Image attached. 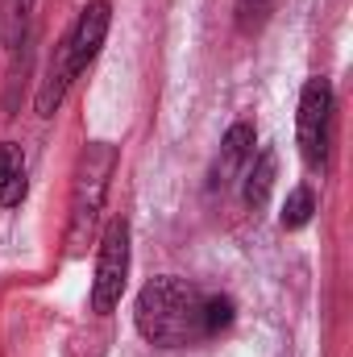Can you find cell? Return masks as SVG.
Wrapping results in <instances>:
<instances>
[{
  "label": "cell",
  "mask_w": 353,
  "mask_h": 357,
  "mask_svg": "<svg viewBox=\"0 0 353 357\" xmlns=\"http://www.w3.org/2000/svg\"><path fill=\"white\" fill-rule=\"evenodd\" d=\"M200 307H204V295L183 282V278H150L142 291H137V307H133V320H137V333L158 345V349H179V345H191L204 337V324H200Z\"/></svg>",
  "instance_id": "6da1fadb"
},
{
  "label": "cell",
  "mask_w": 353,
  "mask_h": 357,
  "mask_svg": "<svg viewBox=\"0 0 353 357\" xmlns=\"http://www.w3.org/2000/svg\"><path fill=\"white\" fill-rule=\"evenodd\" d=\"M112 171H117V146L112 142H88L75 175H71V204H67V254L80 258L91 245L96 229H100V212L112 187Z\"/></svg>",
  "instance_id": "7a4b0ae2"
},
{
  "label": "cell",
  "mask_w": 353,
  "mask_h": 357,
  "mask_svg": "<svg viewBox=\"0 0 353 357\" xmlns=\"http://www.w3.org/2000/svg\"><path fill=\"white\" fill-rule=\"evenodd\" d=\"M333 84L324 75L308 79L303 96H299V150L303 162L312 171L329 167V150H333Z\"/></svg>",
  "instance_id": "3957f363"
},
{
  "label": "cell",
  "mask_w": 353,
  "mask_h": 357,
  "mask_svg": "<svg viewBox=\"0 0 353 357\" xmlns=\"http://www.w3.org/2000/svg\"><path fill=\"white\" fill-rule=\"evenodd\" d=\"M125 278H129V225H125V216H117V220H108L100 250H96V278H91V312L96 316H108L121 303Z\"/></svg>",
  "instance_id": "277c9868"
},
{
  "label": "cell",
  "mask_w": 353,
  "mask_h": 357,
  "mask_svg": "<svg viewBox=\"0 0 353 357\" xmlns=\"http://www.w3.org/2000/svg\"><path fill=\"white\" fill-rule=\"evenodd\" d=\"M108 21H112V8H108L104 0H91L88 8L75 17V25H71V33H67V54H71L75 75H80L91 59L100 54L104 33H108Z\"/></svg>",
  "instance_id": "5b68a950"
},
{
  "label": "cell",
  "mask_w": 353,
  "mask_h": 357,
  "mask_svg": "<svg viewBox=\"0 0 353 357\" xmlns=\"http://www.w3.org/2000/svg\"><path fill=\"white\" fill-rule=\"evenodd\" d=\"M254 142H258L254 125H250V121H237V125L225 133V142H220V158H216V175H212V183H229L237 171H246L250 158H254Z\"/></svg>",
  "instance_id": "8992f818"
},
{
  "label": "cell",
  "mask_w": 353,
  "mask_h": 357,
  "mask_svg": "<svg viewBox=\"0 0 353 357\" xmlns=\"http://www.w3.org/2000/svg\"><path fill=\"white\" fill-rule=\"evenodd\" d=\"M75 79V67H71V54H67V38L54 46L50 54V67H46V79L38 88V116H54V108L63 104V96Z\"/></svg>",
  "instance_id": "52a82bcc"
},
{
  "label": "cell",
  "mask_w": 353,
  "mask_h": 357,
  "mask_svg": "<svg viewBox=\"0 0 353 357\" xmlns=\"http://www.w3.org/2000/svg\"><path fill=\"white\" fill-rule=\"evenodd\" d=\"M25 154L17 142H0V208H17L25 199Z\"/></svg>",
  "instance_id": "ba28073f"
},
{
  "label": "cell",
  "mask_w": 353,
  "mask_h": 357,
  "mask_svg": "<svg viewBox=\"0 0 353 357\" xmlns=\"http://www.w3.org/2000/svg\"><path fill=\"white\" fill-rule=\"evenodd\" d=\"M274 171H278V158H274V150H262L258 158H250L246 178H241V199H246V208H262L266 199H270Z\"/></svg>",
  "instance_id": "9c48e42d"
},
{
  "label": "cell",
  "mask_w": 353,
  "mask_h": 357,
  "mask_svg": "<svg viewBox=\"0 0 353 357\" xmlns=\"http://www.w3.org/2000/svg\"><path fill=\"white\" fill-rule=\"evenodd\" d=\"M312 212H316V191H312L308 183H299V187H291V195H287V204H283V212H278V225H283L287 233H295V229H303V225L312 220Z\"/></svg>",
  "instance_id": "30bf717a"
},
{
  "label": "cell",
  "mask_w": 353,
  "mask_h": 357,
  "mask_svg": "<svg viewBox=\"0 0 353 357\" xmlns=\"http://www.w3.org/2000/svg\"><path fill=\"white\" fill-rule=\"evenodd\" d=\"M233 299L229 295H208L204 299V307H200V324H204V337H216V333H225L229 324H233Z\"/></svg>",
  "instance_id": "8fae6325"
},
{
  "label": "cell",
  "mask_w": 353,
  "mask_h": 357,
  "mask_svg": "<svg viewBox=\"0 0 353 357\" xmlns=\"http://www.w3.org/2000/svg\"><path fill=\"white\" fill-rule=\"evenodd\" d=\"M270 13H274V0H237V29L241 33H262Z\"/></svg>",
  "instance_id": "7c38bea8"
}]
</instances>
